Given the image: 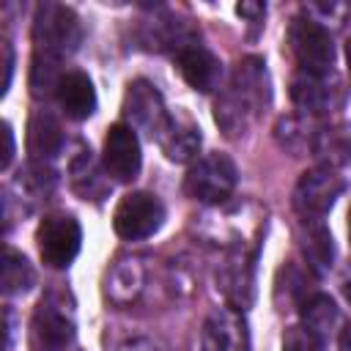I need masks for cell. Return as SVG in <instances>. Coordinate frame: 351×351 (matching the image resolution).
I'll return each instance as SVG.
<instances>
[{"label": "cell", "instance_id": "cell-1", "mask_svg": "<svg viewBox=\"0 0 351 351\" xmlns=\"http://www.w3.org/2000/svg\"><path fill=\"white\" fill-rule=\"evenodd\" d=\"M271 101V82L266 71V60L258 55L241 58L225 88L214 99V121L225 137H241L258 121V115Z\"/></svg>", "mask_w": 351, "mask_h": 351}, {"label": "cell", "instance_id": "cell-2", "mask_svg": "<svg viewBox=\"0 0 351 351\" xmlns=\"http://www.w3.org/2000/svg\"><path fill=\"white\" fill-rule=\"evenodd\" d=\"M74 310L71 302L66 304V296L58 291H49L41 296V302L33 310L27 346L30 351H74Z\"/></svg>", "mask_w": 351, "mask_h": 351}, {"label": "cell", "instance_id": "cell-3", "mask_svg": "<svg viewBox=\"0 0 351 351\" xmlns=\"http://www.w3.org/2000/svg\"><path fill=\"white\" fill-rule=\"evenodd\" d=\"M82 41V25L74 8L63 3H44L36 8L33 16V44L38 55L63 60L77 52Z\"/></svg>", "mask_w": 351, "mask_h": 351}, {"label": "cell", "instance_id": "cell-4", "mask_svg": "<svg viewBox=\"0 0 351 351\" xmlns=\"http://www.w3.org/2000/svg\"><path fill=\"white\" fill-rule=\"evenodd\" d=\"M239 184V170L236 162L222 154V151H211L200 159H195L184 176V192L206 206H219L225 203L233 189Z\"/></svg>", "mask_w": 351, "mask_h": 351}, {"label": "cell", "instance_id": "cell-5", "mask_svg": "<svg viewBox=\"0 0 351 351\" xmlns=\"http://www.w3.org/2000/svg\"><path fill=\"white\" fill-rule=\"evenodd\" d=\"M288 49L299 71L329 74L335 66V38L324 22L310 14H296L288 25Z\"/></svg>", "mask_w": 351, "mask_h": 351}, {"label": "cell", "instance_id": "cell-6", "mask_svg": "<svg viewBox=\"0 0 351 351\" xmlns=\"http://www.w3.org/2000/svg\"><path fill=\"white\" fill-rule=\"evenodd\" d=\"M346 181L332 167H313L304 170L293 186V211L302 222H324V217L332 211L337 197L343 195Z\"/></svg>", "mask_w": 351, "mask_h": 351}, {"label": "cell", "instance_id": "cell-7", "mask_svg": "<svg viewBox=\"0 0 351 351\" xmlns=\"http://www.w3.org/2000/svg\"><path fill=\"white\" fill-rule=\"evenodd\" d=\"M255 247L250 250L244 239H236L228 244L222 263L217 269V288L236 310L250 307L255 299Z\"/></svg>", "mask_w": 351, "mask_h": 351}, {"label": "cell", "instance_id": "cell-8", "mask_svg": "<svg viewBox=\"0 0 351 351\" xmlns=\"http://www.w3.org/2000/svg\"><path fill=\"white\" fill-rule=\"evenodd\" d=\"M165 203L154 192H129L112 211V230L123 241H140L154 236L165 225Z\"/></svg>", "mask_w": 351, "mask_h": 351}, {"label": "cell", "instance_id": "cell-9", "mask_svg": "<svg viewBox=\"0 0 351 351\" xmlns=\"http://www.w3.org/2000/svg\"><path fill=\"white\" fill-rule=\"evenodd\" d=\"M38 255L49 269H69L82 247V228L71 214H47L36 230Z\"/></svg>", "mask_w": 351, "mask_h": 351}, {"label": "cell", "instance_id": "cell-10", "mask_svg": "<svg viewBox=\"0 0 351 351\" xmlns=\"http://www.w3.org/2000/svg\"><path fill=\"white\" fill-rule=\"evenodd\" d=\"M167 107H165V99L159 93V88L148 80H132L126 85V93H123V118L126 123L134 129V132H143L148 137H159L165 121H167Z\"/></svg>", "mask_w": 351, "mask_h": 351}, {"label": "cell", "instance_id": "cell-11", "mask_svg": "<svg viewBox=\"0 0 351 351\" xmlns=\"http://www.w3.org/2000/svg\"><path fill=\"white\" fill-rule=\"evenodd\" d=\"M101 167L118 184H129L140 176V167H143L140 137L129 123H112L107 129L104 148H101Z\"/></svg>", "mask_w": 351, "mask_h": 351}, {"label": "cell", "instance_id": "cell-12", "mask_svg": "<svg viewBox=\"0 0 351 351\" xmlns=\"http://www.w3.org/2000/svg\"><path fill=\"white\" fill-rule=\"evenodd\" d=\"M203 351H250V326L241 310L217 307L206 315L200 329Z\"/></svg>", "mask_w": 351, "mask_h": 351}, {"label": "cell", "instance_id": "cell-13", "mask_svg": "<svg viewBox=\"0 0 351 351\" xmlns=\"http://www.w3.org/2000/svg\"><path fill=\"white\" fill-rule=\"evenodd\" d=\"M291 101L304 115H324L340 104V82L335 74H310L296 71L291 80Z\"/></svg>", "mask_w": 351, "mask_h": 351}, {"label": "cell", "instance_id": "cell-14", "mask_svg": "<svg viewBox=\"0 0 351 351\" xmlns=\"http://www.w3.org/2000/svg\"><path fill=\"white\" fill-rule=\"evenodd\" d=\"M200 143H203V134H200V126L197 121L184 112V110H176L167 115L159 137H156V145L159 151L170 159V162H192L197 159L200 154Z\"/></svg>", "mask_w": 351, "mask_h": 351}, {"label": "cell", "instance_id": "cell-15", "mask_svg": "<svg viewBox=\"0 0 351 351\" xmlns=\"http://www.w3.org/2000/svg\"><path fill=\"white\" fill-rule=\"evenodd\" d=\"M176 69L181 80L197 93H211L222 80V60L197 41L176 52Z\"/></svg>", "mask_w": 351, "mask_h": 351}, {"label": "cell", "instance_id": "cell-16", "mask_svg": "<svg viewBox=\"0 0 351 351\" xmlns=\"http://www.w3.org/2000/svg\"><path fill=\"white\" fill-rule=\"evenodd\" d=\"M145 288V263L143 258L137 255H123L118 258L110 269H107V277H104V296L118 304V307H126L132 302L140 299Z\"/></svg>", "mask_w": 351, "mask_h": 351}, {"label": "cell", "instance_id": "cell-17", "mask_svg": "<svg viewBox=\"0 0 351 351\" xmlns=\"http://www.w3.org/2000/svg\"><path fill=\"white\" fill-rule=\"evenodd\" d=\"M55 99H58L63 115L71 121H85L96 112V88H93L90 77L80 69L63 71V77L58 80V88H55Z\"/></svg>", "mask_w": 351, "mask_h": 351}, {"label": "cell", "instance_id": "cell-18", "mask_svg": "<svg viewBox=\"0 0 351 351\" xmlns=\"http://www.w3.org/2000/svg\"><path fill=\"white\" fill-rule=\"evenodd\" d=\"M25 140H27V154L33 156V162L49 165V159H55L63 148V129L52 112L36 110L27 121V137Z\"/></svg>", "mask_w": 351, "mask_h": 351}, {"label": "cell", "instance_id": "cell-19", "mask_svg": "<svg viewBox=\"0 0 351 351\" xmlns=\"http://www.w3.org/2000/svg\"><path fill=\"white\" fill-rule=\"evenodd\" d=\"M313 156H318L321 167H346L351 165V123H332L315 132Z\"/></svg>", "mask_w": 351, "mask_h": 351}, {"label": "cell", "instance_id": "cell-20", "mask_svg": "<svg viewBox=\"0 0 351 351\" xmlns=\"http://www.w3.org/2000/svg\"><path fill=\"white\" fill-rule=\"evenodd\" d=\"M299 247L307 258V269L315 274H324L332 269L335 261V244H332V233L326 230L324 222H302V236H299Z\"/></svg>", "mask_w": 351, "mask_h": 351}, {"label": "cell", "instance_id": "cell-21", "mask_svg": "<svg viewBox=\"0 0 351 351\" xmlns=\"http://www.w3.org/2000/svg\"><path fill=\"white\" fill-rule=\"evenodd\" d=\"M307 296H310L307 271L299 269L296 263L280 266V271L274 277V304H277V310H299Z\"/></svg>", "mask_w": 351, "mask_h": 351}, {"label": "cell", "instance_id": "cell-22", "mask_svg": "<svg viewBox=\"0 0 351 351\" xmlns=\"http://www.w3.org/2000/svg\"><path fill=\"white\" fill-rule=\"evenodd\" d=\"M69 176H71V186H74V192H77L80 197H85V200H99V197H104L107 184L101 181L99 167L93 165V156H90V151H88L85 145H80V151L71 156V162H69Z\"/></svg>", "mask_w": 351, "mask_h": 351}, {"label": "cell", "instance_id": "cell-23", "mask_svg": "<svg viewBox=\"0 0 351 351\" xmlns=\"http://www.w3.org/2000/svg\"><path fill=\"white\" fill-rule=\"evenodd\" d=\"M318 129H313L307 115H285L274 126V140L282 151H291L293 156L313 148V137Z\"/></svg>", "mask_w": 351, "mask_h": 351}, {"label": "cell", "instance_id": "cell-24", "mask_svg": "<svg viewBox=\"0 0 351 351\" xmlns=\"http://www.w3.org/2000/svg\"><path fill=\"white\" fill-rule=\"evenodd\" d=\"M299 313H302V324L310 332H315L318 337H326L337 326V318H340L335 302L326 293H310L304 299V304L299 307Z\"/></svg>", "mask_w": 351, "mask_h": 351}, {"label": "cell", "instance_id": "cell-25", "mask_svg": "<svg viewBox=\"0 0 351 351\" xmlns=\"http://www.w3.org/2000/svg\"><path fill=\"white\" fill-rule=\"evenodd\" d=\"M36 285V271L27 263V258L22 252H16L14 247H5V258H3V293L14 296V293H25Z\"/></svg>", "mask_w": 351, "mask_h": 351}, {"label": "cell", "instance_id": "cell-26", "mask_svg": "<svg viewBox=\"0 0 351 351\" xmlns=\"http://www.w3.org/2000/svg\"><path fill=\"white\" fill-rule=\"evenodd\" d=\"M60 77H63V71H60V60L33 52V66H30V93H33L36 99H41V96H47V93H55Z\"/></svg>", "mask_w": 351, "mask_h": 351}, {"label": "cell", "instance_id": "cell-27", "mask_svg": "<svg viewBox=\"0 0 351 351\" xmlns=\"http://www.w3.org/2000/svg\"><path fill=\"white\" fill-rule=\"evenodd\" d=\"M282 351H324V337L310 332L304 324H296L282 335Z\"/></svg>", "mask_w": 351, "mask_h": 351}, {"label": "cell", "instance_id": "cell-28", "mask_svg": "<svg viewBox=\"0 0 351 351\" xmlns=\"http://www.w3.org/2000/svg\"><path fill=\"white\" fill-rule=\"evenodd\" d=\"M118 351H165V348L154 337H129L118 346Z\"/></svg>", "mask_w": 351, "mask_h": 351}, {"label": "cell", "instance_id": "cell-29", "mask_svg": "<svg viewBox=\"0 0 351 351\" xmlns=\"http://www.w3.org/2000/svg\"><path fill=\"white\" fill-rule=\"evenodd\" d=\"M0 49H3V93H5L8 85H11V77H14V49H11V41L3 38Z\"/></svg>", "mask_w": 351, "mask_h": 351}, {"label": "cell", "instance_id": "cell-30", "mask_svg": "<svg viewBox=\"0 0 351 351\" xmlns=\"http://www.w3.org/2000/svg\"><path fill=\"white\" fill-rule=\"evenodd\" d=\"M236 14L244 16V19H250L252 25H258V22H263V16H266V5H263V3H239V5H236Z\"/></svg>", "mask_w": 351, "mask_h": 351}, {"label": "cell", "instance_id": "cell-31", "mask_svg": "<svg viewBox=\"0 0 351 351\" xmlns=\"http://www.w3.org/2000/svg\"><path fill=\"white\" fill-rule=\"evenodd\" d=\"M3 140H5V148H3V170L11 167V159H14V129L11 123H3Z\"/></svg>", "mask_w": 351, "mask_h": 351}, {"label": "cell", "instance_id": "cell-32", "mask_svg": "<svg viewBox=\"0 0 351 351\" xmlns=\"http://www.w3.org/2000/svg\"><path fill=\"white\" fill-rule=\"evenodd\" d=\"M340 351H351V324L340 332Z\"/></svg>", "mask_w": 351, "mask_h": 351}, {"label": "cell", "instance_id": "cell-33", "mask_svg": "<svg viewBox=\"0 0 351 351\" xmlns=\"http://www.w3.org/2000/svg\"><path fill=\"white\" fill-rule=\"evenodd\" d=\"M346 63H348V74H351V38L346 44Z\"/></svg>", "mask_w": 351, "mask_h": 351}, {"label": "cell", "instance_id": "cell-34", "mask_svg": "<svg viewBox=\"0 0 351 351\" xmlns=\"http://www.w3.org/2000/svg\"><path fill=\"white\" fill-rule=\"evenodd\" d=\"M346 296H348V302H351V280L346 282Z\"/></svg>", "mask_w": 351, "mask_h": 351}, {"label": "cell", "instance_id": "cell-35", "mask_svg": "<svg viewBox=\"0 0 351 351\" xmlns=\"http://www.w3.org/2000/svg\"><path fill=\"white\" fill-rule=\"evenodd\" d=\"M348 233H351V211H348Z\"/></svg>", "mask_w": 351, "mask_h": 351}]
</instances>
